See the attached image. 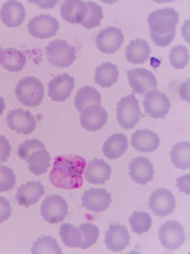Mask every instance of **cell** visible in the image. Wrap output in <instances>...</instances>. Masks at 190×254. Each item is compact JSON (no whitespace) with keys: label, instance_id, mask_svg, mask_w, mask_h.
<instances>
[{"label":"cell","instance_id":"cell-1","mask_svg":"<svg viewBox=\"0 0 190 254\" xmlns=\"http://www.w3.org/2000/svg\"><path fill=\"white\" fill-rule=\"evenodd\" d=\"M87 165L86 159L77 155L55 157L49 173V181L53 186L62 190L81 188L84 184L83 175Z\"/></svg>","mask_w":190,"mask_h":254},{"label":"cell","instance_id":"cell-2","mask_svg":"<svg viewBox=\"0 0 190 254\" xmlns=\"http://www.w3.org/2000/svg\"><path fill=\"white\" fill-rule=\"evenodd\" d=\"M180 14L173 8H164L153 11L147 18L150 36L158 47L171 45L176 35Z\"/></svg>","mask_w":190,"mask_h":254},{"label":"cell","instance_id":"cell-3","mask_svg":"<svg viewBox=\"0 0 190 254\" xmlns=\"http://www.w3.org/2000/svg\"><path fill=\"white\" fill-rule=\"evenodd\" d=\"M15 93L21 104L34 108L43 101L45 95L44 86L38 78L26 76L18 82Z\"/></svg>","mask_w":190,"mask_h":254},{"label":"cell","instance_id":"cell-4","mask_svg":"<svg viewBox=\"0 0 190 254\" xmlns=\"http://www.w3.org/2000/svg\"><path fill=\"white\" fill-rule=\"evenodd\" d=\"M141 116L139 101L134 94L121 98L116 108V118L120 126L131 129L139 123Z\"/></svg>","mask_w":190,"mask_h":254},{"label":"cell","instance_id":"cell-5","mask_svg":"<svg viewBox=\"0 0 190 254\" xmlns=\"http://www.w3.org/2000/svg\"><path fill=\"white\" fill-rule=\"evenodd\" d=\"M46 56L53 66L60 68L68 67L76 60V51L63 40H55L46 47Z\"/></svg>","mask_w":190,"mask_h":254},{"label":"cell","instance_id":"cell-6","mask_svg":"<svg viewBox=\"0 0 190 254\" xmlns=\"http://www.w3.org/2000/svg\"><path fill=\"white\" fill-rule=\"evenodd\" d=\"M68 205L66 200L60 195H50L43 202L41 214L45 221L56 224L63 221L67 216Z\"/></svg>","mask_w":190,"mask_h":254},{"label":"cell","instance_id":"cell-7","mask_svg":"<svg viewBox=\"0 0 190 254\" xmlns=\"http://www.w3.org/2000/svg\"><path fill=\"white\" fill-rule=\"evenodd\" d=\"M158 239L167 250H178L186 241L184 227L180 222L174 220L166 222L158 230Z\"/></svg>","mask_w":190,"mask_h":254},{"label":"cell","instance_id":"cell-8","mask_svg":"<svg viewBox=\"0 0 190 254\" xmlns=\"http://www.w3.org/2000/svg\"><path fill=\"white\" fill-rule=\"evenodd\" d=\"M128 82L133 91L139 95H144L157 88L156 76L149 70L144 68H136L126 70Z\"/></svg>","mask_w":190,"mask_h":254},{"label":"cell","instance_id":"cell-9","mask_svg":"<svg viewBox=\"0 0 190 254\" xmlns=\"http://www.w3.org/2000/svg\"><path fill=\"white\" fill-rule=\"evenodd\" d=\"M28 29L30 34L35 38L46 39L56 36L59 29V23L51 15L41 14L32 18Z\"/></svg>","mask_w":190,"mask_h":254},{"label":"cell","instance_id":"cell-10","mask_svg":"<svg viewBox=\"0 0 190 254\" xmlns=\"http://www.w3.org/2000/svg\"><path fill=\"white\" fill-rule=\"evenodd\" d=\"M125 37L121 28L109 26L99 31L96 37V48L104 54H113L121 48Z\"/></svg>","mask_w":190,"mask_h":254},{"label":"cell","instance_id":"cell-11","mask_svg":"<svg viewBox=\"0 0 190 254\" xmlns=\"http://www.w3.org/2000/svg\"><path fill=\"white\" fill-rule=\"evenodd\" d=\"M145 113L154 119L164 118L169 113L171 101L165 93L150 91L143 100Z\"/></svg>","mask_w":190,"mask_h":254},{"label":"cell","instance_id":"cell-12","mask_svg":"<svg viewBox=\"0 0 190 254\" xmlns=\"http://www.w3.org/2000/svg\"><path fill=\"white\" fill-rule=\"evenodd\" d=\"M174 195L168 190L159 189L154 190L149 197V206L154 215L165 217L171 215L176 208Z\"/></svg>","mask_w":190,"mask_h":254},{"label":"cell","instance_id":"cell-13","mask_svg":"<svg viewBox=\"0 0 190 254\" xmlns=\"http://www.w3.org/2000/svg\"><path fill=\"white\" fill-rule=\"evenodd\" d=\"M10 129L18 133L28 135L36 129L37 120L30 111L21 108L10 111L6 117Z\"/></svg>","mask_w":190,"mask_h":254},{"label":"cell","instance_id":"cell-14","mask_svg":"<svg viewBox=\"0 0 190 254\" xmlns=\"http://www.w3.org/2000/svg\"><path fill=\"white\" fill-rule=\"evenodd\" d=\"M82 206L90 211L100 213L109 208L112 202L111 194L105 189L91 188L81 197Z\"/></svg>","mask_w":190,"mask_h":254},{"label":"cell","instance_id":"cell-15","mask_svg":"<svg viewBox=\"0 0 190 254\" xmlns=\"http://www.w3.org/2000/svg\"><path fill=\"white\" fill-rule=\"evenodd\" d=\"M108 121L106 110L99 105L86 107L81 112L80 123L87 131L95 132L101 129Z\"/></svg>","mask_w":190,"mask_h":254},{"label":"cell","instance_id":"cell-16","mask_svg":"<svg viewBox=\"0 0 190 254\" xmlns=\"http://www.w3.org/2000/svg\"><path fill=\"white\" fill-rule=\"evenodd\" d=\"M75 87L73 76L64 73L54 76L48 84V95L52 101L63 102L71 97Z\"/></svg>","mask_w":190,"mask_h":254},{"label":"cell","instance_id":"cell-17","mask_svg":"<svg viewBox=\"0 0 190 254\" xmlns=\"http://www.w3.org/2000/svg\"><path fill=\"white\" fill-rule=\"evenodd\" d=\"M130 240L131 235L127 227L117 223L109 225V230L106 232L104 242L108 250L117 253L126 250L130 245Z\"/></svg>","mask_w":190,"mask_h":254},{"label":"cell","instance_id":"cell-18","mask_svg":"<svg viewBox=\"0 0 190 254\" xmlns=\"http://www.w3.org/2000/svg\"><path fill=\"white\" fill-rule=\"evenodd\" d=\"M129 175L137 184L145 185L154 179V165L149 159L139 156L133 159L129 164Z\"/></svg>","mask_w":190,"mask_h":254},{"label":"cell","instance_id":"cell-19","mask_svg":"<svg viewBox=\"0 0 190 254\" xmlns=\"http://www.w3.org/2000/svg\"><path fill=\"white\" fill-rule=\"evenodd\" d=\"M26 9L22 3L16 0H10L3 4L0 11V17L5 26L16 28L22 24L26 18Z\"/></svg>","mask_w":190,"mask_h":254},{"label":"cell","instance_id":"cell-20","mask_svg":"<svg viewBox=\"0 0 190 254\" xmlns=\"http://www.w3.org/2000/svg\"><path fill=\"white\" fill-rule=\"evenodd\" d=\"M45 194V187L41 182L32 181L18 189L15 198L18 204L26 208L36 204Z\"/></svg>","mask_w":190,"mask_h":254},{"label":"cell","instance_id":"cell-21","mask_svg":"<svg viewBox=\"0 0 190 254\" xmlns=\"http://www.w3.org/2000/svg\"><path fill=\"white\" fill-rule=\"evenodd\" d=\"M88 14V4L81 0H66L61 6V16L71 24H81Z\"/></svg>","mask_w":190,"mask_h":254},{"label":"cell","instance_id":"cell-22","mask_svg":"<svg viewBox=\"0 0 190 254\" xmlns=\"http://www.w3.org/2000/svg\"><path fill=\"white\" fill-rule=\"evenodd\" d=\"M83 174L89 183L104 185L111 177V168L104 160L95 158L90 161Z\"/></svg>","mask_w":190,"mask_h":254},{"label":"cell","instance_id":"cell-23","mask_svg":"<svg viewBox=\"0 0 190 254\" xmlns=\"http://www.w3.org/2000/svg\"><path fill=\"white\" fill-rule=\"evenodd\" d=\"M131 144L138 151L151 153L159 147L160 138L157 133L147 128L138 130L131 137Z\"/></svg>","mask_w":190,"mask_h":254},{"label":"cell","instance_id":"cell-24","mask_svg":"<svg viewBox=\"0 0 190 254\" xmlns=\"http://www.w3.org/2000/svg\"><path fill=\"white\" fill-rule=\"evenodd\" d=\"M151 48L145 40L137 38L130 42L126 48V58L128 63L134 64H143L149 59L151 55Z\"/></svg>","mask_w":190,"mask_h":254},{"label":"cell","instance_id":"cell-25","mask_svg":"<svg viewBox=\"0 0 190 254\" xmlns=\"http://www.w3.org/2000/svg\"><path fill=\"white\" fill-rule=\"evenodd\" d=\"M128 148V138L123 133H115L111 135L104 142L102 152L106 158L115 160L124 154Z\"/></svg>","mask_w":190,"mask_h":254},{"label":"cell","instance_id":"cell-26","mask_svg":"<svg viewBox=\"0 0 190 254\" xmlns=\"http://www.w3.org/2000/svg\"><path fill=\"white\" fill-rule=\"evenodd\" d=\"M25 161L28 163V170L36 176L44 175L51 165V156L46 149L35 150Z\"/></svg>","mask_w":190,"mask_h":254},{"label":"cell","instance_id":"cell-27","mask_svg":"<svg viewBox=\"0 0 190 254\" xmlns=\"http://www.w3.org/2000/svg\"><path fill=\"white\" fill-rule=\"evenodd\" d=\"M119 71L111 63H103L95 69V81L101 88H110L117 82Z\"/></svg>","mask_w":190,"mask_h":254},{"label":"cell","instance_id":"cell-28","mask_svg":"<svg viewBox=\"0 0 190 254\" xmlns=\"http://www.w3.org/2000/svg\"><path fill=\"white\" fill-rule=\"evenodd\" d=\"M101 104V96L99 92L90 86L82 87L75 97L74 105L78 112L83 111L90 105Z\"/></svg>","mask_w":190,"mask_h":254},{"label":"cell","instance_id":"cell-29","mask_svg":"<svg viewBox=\"0 0 190 254\" xmlns=\"http://www.w3.org/2000/svg\"><path fill=\"white\" fill-rule=\"evenodd\" d=\"M1 66L11 72L21 71L26 64V58L20 50L6 48L2 53Z\"/></svg>","mask_w":190,"mask_h":254},{"label":"cell","instance_id":"cell-30","mask_svg":"<svg viewBox=\"0 0 190 254\" xmlns=\"http://www.w3.org/2000/svg\"><path fill=\"white\" fill-rule=\"evenodd\" d=\"M171 162L175 167L186 170L190 168V142H179L173 147L170 153Z\"/></svg>","mask_w":190,"mask_h":254},{"label":"cell","instance_id":"cell-31","mask_svg":"<svg viewBox=\"0 0 190 254\" xmlns=\"http://www.w3.org/2000/svg\"><path fill=\"white\" fill-rule=\"evenodd\" d=\"M59 235L63 245L69 248H81L82 234L79 228L70 223H65L60 227Z\"/></svg>","mask_w":190,"mask_h":254},{"label":"cell","instance_id":"cell-32","mask_svg":"<svg viewBox=\"0 0 190 254\" xmlns=\"http://www.w3.org/2000/svg\"><path fill=\"white\" fill-rule=\"evenodd\" d=\"M31 252L33 254H63L57 241L51 235L41 237L33 242Z\"/></svg>","mask_w":190,"mask_h":254},{"label":"cell","instance_id":"cell-33","mask_svg":"<svg viewBox=\"0 0 190 254\" xmlns=\"http://www.w3.org/2000/svg\"><path fill=\"white\" fill-rule=\"evenodd\" d=\"M132 231L142 235L149 231L152 225V219L146 212L135 211L129 218Z\"/></svg>","mask_w":190,"mask_h":254},{"label":"cell","instance_id":"cell-34","mask_svg":"<svg viewBox=\"0 0 190 254\" xmlns=\"http://www.w3.org/2000/svg\"><path fill=\"white\" fill-rule=\"evenodd\" d=\"M88 7V14L85 21L81 23L83 27L87 29H92L99 26L101 21L104 18L102 7L94 1H89L87 2Z\"/></svg>","mask_w":190,"mask_h":254},{"label":"cell","instance_id":"cell-35","mask_svg":"<svg viewBox=\"0 0 190 254\" xmlns=\"http://www.w3.org/2000/svg\"><path fill=\"white\" fill-rule=\"evenodd\" d=\"M170 64L175 69H183L186 67L190 61L188 48L184 46H177L169 53Z\"/></svg>","mask_w":190,"mask_h":254},{"label":"cell","instance_id":"cell-36","mask_svg":"<svg viewBox=\"0 0 190 254\" xmlns=\"http://www.w3.org/2000/svg\"><path fill=\"white\" fill-rule=\"evenodd\" d=\"M78 228L81 230L82 234V245L81 249L88 250L96 243L99 237V230L96 225L93 223L82 224Z\"/></svg>","mask_w":190,"mask_h":254},{"label":"cell","instance_id":"cell-37","mask_svg":"<svg viewBox=\"0 0 190 254\" xmlns=\"http://www.w3.org/2000/svg\"><path fill=\"white\" fill-rule=\"evenodd\" d=\"M16 184V175L11 168L0 165V192L11 190Z\"/></svg>","mask_w":190,"mask_h":254},{"label":"cell","instance_id":"cell-38","mask_svg":"<svg viewBox=\"0 0 190 254\" xmlns=\"http://www.w3.org/2000/svg\"><path fill=\"white\" fill-rule=\"evenodd\" d=\"M40 149H46L44 143L36 138L26 140L18 147V155H19L20 158L25 160L33 151Z\"/></svg>","mask_w":190,"mask_h":254},{"label":"cell","instance_id":"cell-39","mask_svg":"<svg viewBox=\"0 0 190 254\" xmlns=\"http://www.w3.org/2000/svg\"><path fill=\"white\" fill-rule=\"evenodd\" d=\"M11 146L6 137L0 135V163H4L11 155Z\"/></svg>","mask_w":190,"mask_h":254},{"label":"cell","instance_id":"cell-40","mask_svg":"<svg viewBox=\"0 0 190 254\" xmlns=\"http://www.w3.org/2000/svg\"><path fill=\"white\" fill-rule=\"evenodd\" d=\"M11 215V208L9 200L0 196V223L7 220Z\"/></svg>","mask_w":190,"mask_h":254},{"label":"cell","instance_id":"cell-41","mask_svg":"<svg viewBox=\"0 0 190 254\" xmlns=\"http://www.w3.org/2000/svg\"><path fill=\"white\" fill-rule=\"evenodd\" d=\"M189 181L190 175H185V176L177 179V186L179 188L180 191L185 192L188 195L190 194V187H186V182Z\"/></svg>","mask_w":190,"mask_h":254},{"label":"cell","instance_id":"cell-42","mask_svg":"<svg viewBox=\"0 0 190 254\" xmlns=\"http://www.w3.org/2000/svg\"><path fill=\"white\" fill-rule=\"evenodd\" d=\"M6 108V104H5L4 99L2 97L0 96V116L2 115Z\"/></svg>","mask_w":190,"mask_h":254},{"label":"cell","instance_id":"cell-43","mask_svg":"<svg viewBox=\"0 0 190 254\" xmlns=\"http://www.w3.org/2000/svg\"><path fill=\"white\" fill-rule=\"evenodd\" d=\"M2 49H1V47H0V63H1V57H2Z\"/></svg>","mask_w":190,"mask_h":254}]
</instances>
